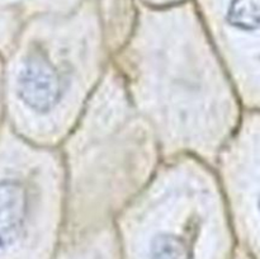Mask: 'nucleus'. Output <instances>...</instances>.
I'll return each instance as SVG.
<instances>
[{"label":"nucleus","instance_id":"obj_3","mask_svg":"<svg viewBox=\"0 0 260 259\" xmlns=\"http://www.w3.org/2000/svg\"><path fill=\"white\" fill-rule=\"evenodd\" d=\"M228 19L230 24L241 29L260 28V0H234Z\"/></svg>","mask_w":260,"mask_h":259},{"label":"nucleus","instance_id":"obj_2","mask_svg":"<svg viewBox=\"0 0 260 259\" xmlns=\"http://www.w3.org/2000/svg\"><path fill=\"white\" fill-rule=\"evenodd\" d=\"M25 196L20 183L0 182V254L20 249L25 235Z\"/></svg>","mask_w":260,"mask_h":259},{"label":"nucleus","instance_id":"obj_1","mask_svg":"<svg viewBox=\"0 0 260 259\" xmlns=\"http://www.w3.org/2000/svg\"><path fill=\"white\" fill-rule=\"evenodd\" d=\"M17 84L20 99L36 111H47L57 102V75L43 58H28L19 70Z\"/></svg>","mask_w":260,"mask_h":259},{"label":"nucleus","instance_id":"obj_5","mask_svg":"<svg viewBox=\"0 0 260 259\" xmlns=\"http://www.w3.org/2000/svg\"><path fill=\"white\" fill-rule=\"evenodd\" d=\"M235 259H249V258L245 255V254H243V255H240V256H236Z\"/></svg>","mask_w":260,"mask_h":259},{"label":"nucleus","instance_id":"obj_4","mask_svg":"<svg viewBox=\"0 0 260 259\" xmlns=\"http://www.w3.org/2000/svg\"><path fill=\"white\" fill-rule=\"evenodd\" d=\"M60 259H114L111 253H107L101 248H81L68 250Z\"/></svg>","mask_w":260,"mask_h":259}]
</instances>
